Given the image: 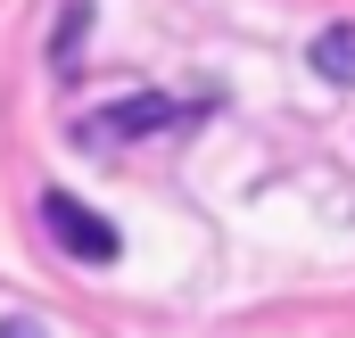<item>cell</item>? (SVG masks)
Wrapping results in <instances>:
<instances>
[{
    "label": "cell",
    "mask_w": 355,
    "mask_h": 338,
    "mask_svg": "<svg viewBox=\"0 0 355 338\" xmlns=\"http://www.w3.org/2000/svg\"><path fill=\"white\" fill-rule=\"evenodd\" d=\"M306 66H314L322 83L355 91V25H322V33H314V50H306Z\"/></svg>",
    "instance_id": "cell-3"
},
{
    "label": "cell",
    "mask_w": 355,
    "mask_h": 338,
    "mask_svg": "<svg viewBox=\"0 0 355 338\" xmlns=\"http://www.w3.org/2000/svg\"><path fill=\"white\" fill-rule=\"evenodd\" d=\"M42 231L75 256V264H116V256H124L116 223H107V215H91L83 198H67V190H42Z\"/></svg>",
    "instance_id": "cell-1"
},
{
    "label": "cell",
    "mask_w": 355,
    "mask_h": 338,
    "mask_svg": "<svg viewBox=\"0 0 355 338\" xmlns=\"http://www.w3.org/2000/svg\"><path fill=\"white\" fill-rule=\"evenodd\" d=\"M198 107H182L166 91H132V99H116V107H91L83 124H75V141H149V132H166V124H190Z\"/></svg>",
    "instance_id": "cell-2"
},
{
    "label": "cell",
    "mask_w": 355,
    "mask_h": 338,
    "mask_svg": "<svg viewBox=\"0 0 355 338\" xmlns=\"http://www.w3.org/2000/svg\"><path fill=\"white\" fill-rule=\"evenodd\" d=\"M0 338H42V322H25V314H8V322H0Z\"/></svg>",
    "instance_id": "cell-4"
}]
</instances>
